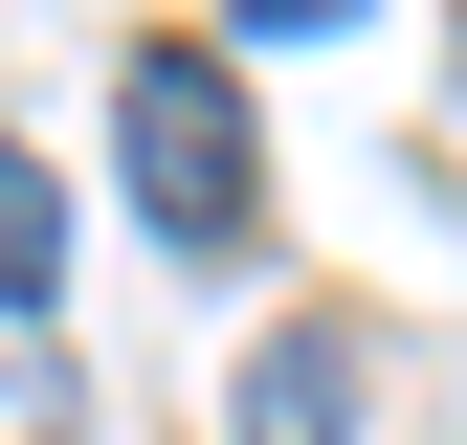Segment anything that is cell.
Instances as JSON below:
<instances>
[{
	"mask_svg": "<svg viewBox=\"0 0 467 445\" xmlns=\"http://www.w3.org/2000/svg\"><path fill=\"white\" fill-rule=\"evenodd\" d=\"M223 445H357V357H334V334H267L245 401H223Z\"/></svg>",
	"mask_w": 467,
	"mask_h": 445,
	"instance_id": "obj_2",
	"label": "cell"
},
{
	"mask_svg": "<svg viewBox=\"0 0 467 445\" xmlns=\"http://www.w3.org/2000/svg\"><path fill=\"white\" fill-rule=\"evenodd\" d=\"M111 156H134L156 245H245V201H267V156H245V67H223V45H134V67H111Z\"/></svg>",
	"mask_w": 467,
	"mask_h": 445,
	"instance_id": "obj_1",
	"label": "cell"
},
{
	"mask_svg": "<svg viewBox=\"0 0 467 445\" xmlns=\"http://www.w3.org/2000/svg\"><path fill=\"white\" fill-rule=\"evenodd\" d=\"M45 290H67V179L0 134V312H45Z\"/></svg>",
	"mask_w": 467,
	"mask_h": 445,
	"instance_id": "obj_3",
	"label": "cell"
}]
</instances>
